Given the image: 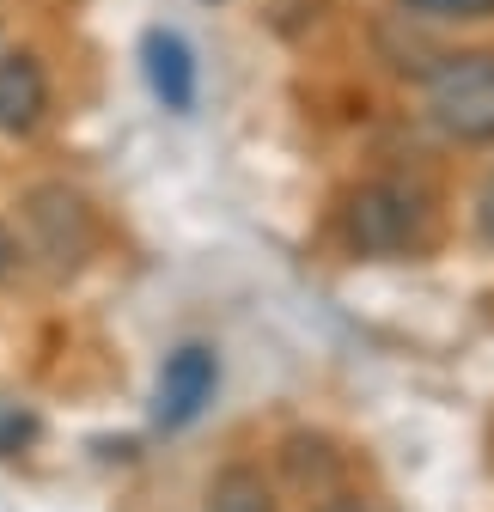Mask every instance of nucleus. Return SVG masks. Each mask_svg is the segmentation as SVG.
<instances>
[{"mask_svg":"<svg viewBox=\"0 0 494 512\" xmlns=\"http://www.w3.org/2000/svg\"><path fill=\"white\" fill-rule=\"evenodd\" d=\"M37 439V415H25V409H0V458H13L19 445H31Z\"/></svg>","mask_w":494,"mask_h":512,"instance_id":"1a4fd4ad","label":"nucleus"},{"mask_svg":"<svg viewBox=\"0 0 494 512\" xmlns=\"http://www.w3.org/2000/svg\"><path fill=\"white\" fill-rule=\"evenodd\" d=\"M427 122L446 141H494V49L446 55L427 74Z\"/></svg>","mask_w":494,"mask_h":512,"instance_id":"f257e3e1","label":"nucleus"},{"mask_svg":"<svg viewBox=\"0 0 494 512\" xmlns=\"http://www.w3.org/2000/svg\"><path fill=\"white\" fill-rule=\"evenodd\" d=\"M476 226H482V238L494 244V177L482 183V196H476Z\"/></svg>","mask_w":494,"mask_h":512,"instance_id":"9d476101","label":"nucleus"},{"mask_svg":"<svg viewBox=\"0 0 494 512\" xmlns=\"http://www.w3.org/2000/svg\"><path fill=\"white\" fill-rule=\"evenodd\" d=\"M421 226H427V196L415 183H397V177L360 183L348 214H342V238L360 256H397L421 238Z\"/></svg>","mask_w":494,"mask_h":512,"instance_id":"f03ea898","label":"nucleus"},{"mask_svg":"<svg viewBox=\"0 0 494 512\" xmlns=\"http://www.w3.org/2000/svg\"><path fill=\"white\" fill-rule=\"evenodd\" d=\"M208 506L214 512H275V500H269V488H263V476L257 470H226L220 482H214V494H208Z\"/></svg>","mask_w":494,"mask_h":512,"instance_id":"0eeeda50","label":"nucleus"},{"mask_svg":"<svg viewBox=\"0 0 494 512\" xmlns=\"http://www.w3.org/2000/svg\"><path fill=\"white\" fill-rule=\"evenodd\" d=\"M397 7L415 19H488L494 0H397Z\"/></svg>","mask_w":494,"mask_h":512,"instance_id":"6e6552de","label":"nucleus"},{"mask_svg":"<svg viewBox=\"0 0 494 512\" xmlns=\"http://www.w3.org/2000/svg\"><path fill=\"white\" fill-rule=\"evenodd\" d=\"M147 80H153V98L177 116L196 104V55L177 31H147Z\"/></svg>","mask_w":494,"mask_h":512,"instance_id":"423d86ee","label":"nucleus"},{"mask_svg":"<svg viewBox=\"0 0 494 512\" xmlns=\"http://www.w3.org/2000/svg\"><path fill=\"white\" fill-rule=\"evenodd\" d=\"M318 512H366V506H360V500H354V494H336V500H324V506H318Z\"/></svg>","mask_w":494,"mask_h":512,"instance_id":"9b49d317","label":"nucleus"},{"mask_svg":"<svg viewBox=\"0 0 494 512\" xmlns=\"http://www.w3.org/2000/svg\"><path fill=\"white\" fill-rule=\"evenodd\" d=\"M25 226H31L37 256H49L55 269H80V256L92 250V214L61 183H37L25 196Z\"/></svg>","mask_w":494,"mask_h":512,"instance_id":"7ed1b4c3","label":"nucleus"},{"mask_svg":"<svg viewBox=\"0 0 494 512\" xmlns=\"http://www.w3.org/2000/svg\"><path fill=\"white\" fill-rule=\"evenodd\" d=\"M49 110V80L37 55H0V135H31Z\"/></svg>","mask_w":494,"mask_h":512,"instance_id":"39448f33","label":"nucleus"},{"mask_svg":"<svg viewBox=\"0 0 494 512\" xmlns=\"http://www.w3.org/2000/svg\"><path fill=\"white\" fill-rule=\"evenodd\" d=\"M214 391H220V354L202 348V342H183L159 366V397H153L159 427H190L214 403Z\"/></svg>","mask_w":494,"mask_h":512,"instance_id":"20e7f679","label":"nucleus"}]
</instances>
